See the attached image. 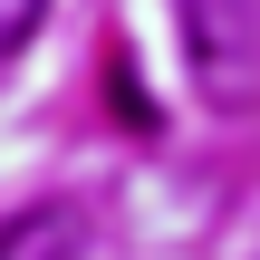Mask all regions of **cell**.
Masks as SVG:
<instances>
[{
  "mask_svg": "<svg viewBox=\"0 0 260 260\" xmlns=\"http://www.w3.org/2000/svg\"><path fill=\"white\" fill-rule=\"evenodd\" d=\"M183 10V58L203 77L212 106H251L260 96V0H174Z\"/></svg>",
  "mask_w": 260,
  "mask_h": 260,
  "instance_id": "6da1fadb",
  "label": "cell"
},
{
  "mask_svg": "<svg viewBox=\"0 0 260 260\" xmlns=\"http://www.w3.org/2000/svg\"><path fill=\"white\" fill-rule=\"evenodd\" d=\"M87 251V212L77 203H29L0 222V260H77Z\"/></svg>",
  "mask_w": 260,
  "mask_h": 260,
  "instance_id": "7a4b0ae2",
  "label": "cell"
},
{
  "mask_svg": "<svg viewBox=\"0 0 260 260\" xmlns=\"http://www.w3.org/2000/svg\"><path fill=\"white\" fill-rule=\"evenodd\" d=\"M39 19H48V0H0V58H19L39 39Z\"/></svg>",
  "mask_w": 260,
  "mask_h": 260,
  "instance_id": "3957f363",
  "label": "cell"
},
{
  "mask_svg": "<svg viewBox=\"0 0 260 260\" xmlns=\"http://www.w3.org/2000/svg\"><path fill=\"white\" fill-rule=\"evenodd\" d=\"M116 106H125V125H135V135H154V96H135V77H125V68H116Z\"/></svg>",
  "mask_w": 260,
  "mask_h": 260,
  "instance_id": "277c9868",
  "label": "cell"
}]
</instances>
